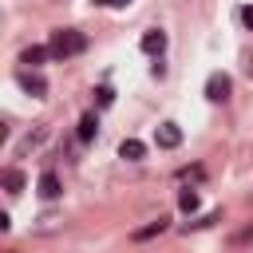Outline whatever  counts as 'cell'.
Returning a JSON list of instances; mask_svg holds the SVG:
<instances>
[{
  "label": "cell",
  "instance_id": "5b68a950",
  "mask_svg": "<svg viewBox=\"0 0 253 253\" xmlns=\"http://www.w3.org/2000/svg\"><path fill=\"white\" fill-rule=\"evenodd\" d=\"M142 51H146V55H162V51H166V32H158V28L142 32Z\"/></svg>",
  "mask_w": 253,
  "mask_h": 253
},
{
  "label": "cell",
  "instance_id": "277c9868",
  "mask_svg": "<svg viewBox=\"0 0 253 253\" xmlns=\"http://www.w3.org/2000/svg\"><path fill=\"white\" fill-rule=\"evenodd\" d=\"M206 95H210L213 103H221V99H229V79H225L221 71H213V75L206 79Z\"/></svg>",
  "mask_w": 253,
  "mask_h": 253
},
{
  "label": "cell",
  "instance_id": "30bf717a",
  "mask_svg": "<svg viewBox=\"0 0 253 253\" xmlns=\"http://www.w3.org/2000/svg\"><path fill=\"white\" fill-rule=\"evenodd\" d=\"M95 130H99V119H95V115H83V119H79V142H91Z\"/></svg>",
  "mask_w": 253,
  "mask_h": 253
},
{
  "label": "cell",
  "instance_id": "9a60e30c",
  "mask_svg": "<svg viewBox=\"0 0 253 253\" xmlns=\"http://www.w3.org/2000/svg\"><path fill=\"white\" fill-rule=\"evenodd\" d=\"M111 99H115V91H111V87H99V103H103V107H107V103H111Z\"/></svg>",
  "mask_w": 253,
  "mask_h": 253
},
{
  "label": "cell",
  "instance_id": "3957f363",
  "mask_svg": "<svg viewBox=\"0 0 253 253\" xmlns=\"http://www.w3.org/2000/svg\"><path fill=\"white\" fill-rule=\"evenodd\" d=\"M154 142H158L162 150H174V146L182 142V126H178V123H162V126L154 130Z\"/></svg>",
  "mask_w": 253,
  "mask_h": 253
},
{
  "label": "cell",
  "instance_id": "7c38bea8",
  "mask_svg": "<svg viewBox=\"0 0 253 253\" xmlns=\"http://www.w3.org/2000/svg\"><path fill=\"white\" fill-rule=\"evenodd\" d=\"M4 190H8V194H20V190H24V174H20L16 166L4 170Z\"/></svg>",
  "mask_w": 253,
  "mask_h": 253
},
{
  "label": "cell",
  "instance_id": "9c48e42d",
  "mask_svg": "<svg viewBox=\"0 0 253 253\" xmlns=\"http://www.w3.org/2000/svg\"><path fill=\"white\" fill-rule=\"evenodd\" d=\"M43 138H47V126H36V130H28V134H24V142H20V154L36 150V146H40Z\"/></svg>",
  "mask_w": 253,
  "mask_h": 253
},
{
  "label": "cell",
  "instance_id": "ba28073f",
  "mask_svg": "<svg viewBox=\"0 0 253 253\" xmlns=\"http://www.w3.org/2000/svg\"><path fill=\"white\" fill-rule=\"evenodd\" d=\"M119 154H123L126 162H138V158L146 154V146H142L138 138H123V142H119Z\"/></svg>",
  "mask_w": 253,
  "mask_h": 253
},
{
  "label": "cell",
  "instance_id": "5bb4252c",
  "mask_svg": "<svg viewBox=\"0 0 253 253\" xmlns=\"http://www.w3.org/2000/svg\"><path fill=\"white\" fill-rule=\"evenodd\" d=\"M178 206H182L186 213H194V210H198V190H182V194H178Z\"/></svg>",
  "mask_w": 253,
  "mask_h": 253
},
{
  "label": "cell",
  "instance_id": "e0dca14e",
  "mask_svg": "<svg viewBox=\"0 0 253 253\" xmlns=\"http://www.w3.org/2000/svg\"><path fill=\"white\" fill-rule=\"evenodd\" d=\"M111 4H119V8H123V4H130V0H111Z\"/></svg>",
  "mask_w": 253,
  "mask_h": 253
},
{
  "label": "cell",
  "instance_id": "8fae6325",
  "mask_svg": "<svg viewBox=\"0 0 253 253\" xmlns=\"http://www.w3.org/2000/svg\"><path fill=\"white\" fill-rule=\"evenodd\" d=\"M63 190H59V178L55 174H43L40 178V198H59Z\"/></svg>",
  "mask_w": 253,
  "mask_h": 253
},
{
  "label": "cell",
  "instance_id": "4fadbf2b",
  "mask_svg": "<svg viewBox=\"0 0 253 253\" xmlns=\"http://www.w3.org/2000/svg\"><path fill=\"white\" fill-rule=\"evenodd\" d=\"M59 221H63L59 213H40L36 217V233H51V229H59Z\"/></svg>",
  "mask_w": 253,
  "mask_h": 253
},
{
  "label": "cell",
  "instance_id": "6da1fadb",
  "mask_svg": "<svg viewBox=\"0 0 253 253\" xmlns=\"http://www.w3.org/2000/svg\"><path fill=\"white\" fill-rule=\"evenodd\" d=\"M47 47H51L55 59H71V55H79V51L87 47V40H83V32H75V28H55Z\"/></svg>",
  "mask_w": 253,
  "mask_h": 253
},
{
  "label": "cell",
  "instance_id": "2e32d148",
  "mask_svg": "<svg viewBox=\"0 0 253 253\" xmlns=\"http://www.w3.org/2000/svg\"><path fill=\"white\" fill-rule=\"evenodd\" d=\"M241 24H245V28H253V4H249V8H241Z\"/></svg>",
  "mask_w": 253,
  "mask_h": 253
},
{
  "label": "cell",
  "instance_id": "52a82bcc",
  "mask_svg": "<svg viewBox=\"0 0 253 253\" xmlns=\"http://www.w3.org/2000/svg\"><path fill=\"white\" fill-rule=\"evenodd\" d=\"M47 55H51V47H40V43H36V47H24L20 63H24V67H40V63L47 59Z\"/></svg>",
  "mask_w": 253,
  "mask_h": 253
},
{
  "label": "cell",
  "instance_id": "7a4b0ae2",
  "mask_svg": "<svg viewBox=\"0 0 253 253\" xmlns=\"http://www.w3.org/2000/svg\"><path fill=\"white\" fill-rule=\"evenodd\" d=\"M16 83H20L28 95H36V99H40V95H47V79H43L36 67H20V71H16Z\"/></svg>",
  "mask_w": 253,
  "mask_h": 253
},
{
  "label": "cell",
  "instance_id": "8992f818",
  "mask_svg": "<svg viewBox=\"0 0 253 253\" xmlns=\"http://www.w3.org/2000/svg\"><path fill=\"white\" fill-rule=\"evenodd\" d=\"M158 233H166V217H154V221L138 225V229L130 233V241H150V237H158Z\"/></svg>",
  "mask_w": 253,
  "mask_h": 253
}]
</instances>
